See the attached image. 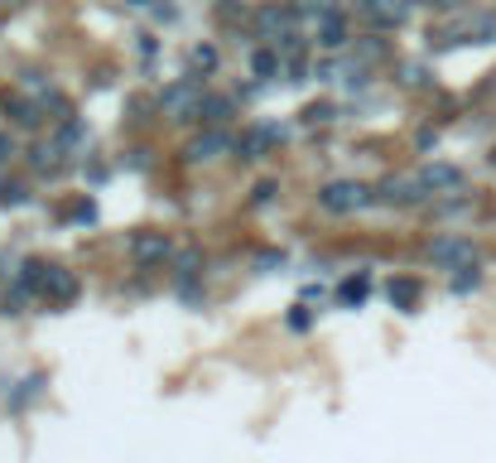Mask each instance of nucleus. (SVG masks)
<instances>
[{
	"mask_svg": "<svg viewBox=\"0 0 496 463\" xmlns=\"http://www.w3.org/2000/svg\"><path fill=\"white\" fill-rule=\"evenodd\" d=\"M337 300H343V304H362L366 300V280H347V285L337 290Z\"/></svg>",
	"mask_w": 496,
	"mask_h": 463,
	"instance_id": "dca6fc26",
	"label": "nucleus"
},
{
	"mask_svg": "<svg viewBox=\"0 0 496 463\" xmlns=\"http://www.w3.org/2000/svg\"><path fill=\"white\" fill-rule=\"evenodd\" d=\"M174 256V242H169L164 232H135L131 236V261L135 265H164Z\"/></svg>",
	"mask_w": 496,
	"mask_h": 463,
	"instance_id": "39448f33",
	"label": "nucleus"
},
{
	"mask_svg": "<svg viewBox=\"0 0 496 463\" xmlns=\"http://www.w3.org/2000/svg\"><path fill=\"white\" fill-rule=\"evenodd\" d=\"M193 68L212 73V68H217V49H212V44H197V49H193Z\"/></svg>",
	"mask_w": 496,
	"mask_h": 463,
	"instance_id": "f3484780",
	"label": "nucleus"
},
{
	"mask_svg": "<svg viewBox=\"0 0 496 463\" xmlns=\"http://www.w3.org/2000/svg\"><path fill=\"white\" fill-rule=\"evenodd\" d=\"M0 5H24V0H0Z\"/></svg>",
	"mask_w": 496,
	"mask_h": 463,
	"instance_id": "412c9836",
	"label": "nucleus"
},
{
	"mask_svg": "<svg viewBox=\"0 0 496 463\" xmlns=\"http://www.w3.org/2000/svg\"><path fill=\"white\" fill-rule=\"evenodd\" d=\"M409 5L415 0H362V15L372 24H381V30H400L409 20Z\"/></svg>",
	"mask_w": 496,
	"mask_h": 463,
	"instance_id": "423d86ee",
	"label": "nucleus"
},
{
	"mask_svg": "<svg viewBox=\"0 0 496 463\" xmlns=\"http://www.w3.org/2000/svg\"><path fill=\"white\" fill-rule=\"evenodd\" d=\"M429 256L438 265H448V271H467V265H477V246L467 242V236H438L429 246Z\"/></svg>",
	"mask_w": 496,
	"mask_h": 463,
	"instance_id": "20e7f679",
	"label": "nucleus"
},
{
	"mask_svg": "<svg viewBox=\"0 0 496 463\" xmlns=\"http://www.w3.org/2000/svg\"><path fill=\"white\" fill-rule=\"evenodd\" d=\"M318 203L328 208V213H362V208L376 203V193L366 184H357V179H337V184L318 189Z\"/></svg>",
	"mask_w": 496,
	"mask_h": 463,
	"instance_id": "f257e3e1",
	"label": "nucleus"
},
{
	"mask_svg": "<svg viewBox=\"0 0 496 463\" xmlns=\"http://www.w3.org/2000/svg\"><path fill=\"white\" fill-rule=\"evenodd\" d=\"M226 150H236V140L222 131V125H207L197 140H188V160H217V154H226Z\"/></svg>",
	"mask_w": 496,
	"mask_h": 463,
	"instance_id": "0eeeda50",
	"label": "nucleus"
},
{
	"mask_svg": "<svg viewBox=\"0 0 496 463\" xmlns=\"http://www.w3.org/2000/svg\"><path fill=\"white\" fill-rule=\"evenodd\" d=\"M415 179H419L424 193H434V189H458V184H463V174L453 170V164H424Z\"/></svg>",
	"mask_w": 496,
	"mask_h": 463,
	"instance_id": "9d476101",
	"label": "nucleus"
},
{
	"mask_svg": "<svg viewBox=\"0 0 496 463\" xmlns=\"http://www.w3.org/2000/svg\"><path fill=\"white\" fill-rule=\"evenodd\" d=\"M314 44H318V49H343V44H347V20H343V15H323V20L314 24Z\"/></svg>",
	"mask_w": 496,
	"mask_h": 463,
	"instance_id": "9b49d317",
	"label": "nucleus"
},
{
	"mask_svg": "<svg viewBox=\"0 0 496 463\" xmlns=\"http://www.w3.org/2000/svg\"><path fill=\"white\" fill-rule=\"evenodd\" d=\"M304 116H308V121H333V106H328V102H318V106H308Z\"/></svg>",
	"mask_w": 496,
	"mask_h": 463,
	"instance_id": "a211bd4d",
	"label": "nucleus"
},
{
	"mask_svg": "<svg viewBox=\"0 0 496 463\" xmlns=\"http://www.w3.org/2000/svg\"><path fill=\"white\" fill-rule=\"evenodd\" d=\"M271 145H280V131H275V125H256V131H246L236 140V154H241V160H261Z\"/></svg>",
	"mask_w": 496,
	"mask_h": 463,
	"instance_id": "1a4fd4ad",
	"label": "nucleus"
},
{
	"mask_svg": "<svg viewBox=\"0 0 496 463\" xmlns=\"http://www.w3.org/2000/svg\"><path fill=\"white\" fill-rule=\"evenodd\" d=\"M197 121H203V125H226V121H232V102H226V97H203Z\"/></svg>",
	"mask_w": 496,
	"mask_h": 463,
	"instance_id": "ddd939ff",
	"label": "nucleus"
},
{
	"mask_svg": "<svg viewBox=\"0 0 496 463\" xmlns=\"http://www.w3.org/2000/svg\"><path fill=\"white\" fill-rule=\"evenodd\" d=\"M203 97H207V92H203V82H197V78H179L174 88H164L160 102H164V111H169L174 121H197Z\"/></svg>",
	"mask_w": 496,
	"mask_h": 463,
	"instance_id": "f03ea898",
	"label": "nucleus"
},
{
	"mask_svg": "<svg viewBox=\"0 0 496 463\" xmlns=\"http://www.w3.org/2000/svg\"><path fill=\"white\" fill-rule=\"evenodd\" d=\"M256 34H261V39H265V44H271V49L289 44V39H294V10L265 5L261 15H256Z\"/></svg>",
	"mask_w": 496,
	"mask_h": 463,
	"instance_id": "7ed1b4c3",
	"label": "nucleus"
},
{
	"mask_svg": "<svg viewBox=\"0 0 496 463\" xmlns=\"http://www.w3.org/2000/svg\"><path fill=\"white\" fill-rule=\"evenodd\" d=\"M477 285V271H473V265H467V271L458 275V280H453V290H473Z\"/></svg>",
	"mask_w": 496,
	"mask_h": 463,
	"instance_id": "6ab92c4d",
	"label": "nucleus"
},
{
	"mask_svg": "<svg viewBox=\"0 0 496 463\" xmlns=\"http://www.w3.org/2000/svg\"><path fill=\"white\" fill-rule=\"evenodd\" d=\"M280 63H285V53H280V49H261L256 59H251L256 78H275V73H280Z\"/></svg>",
	"mask_w": 496,
	"mask_h": 463,
	"instance_id": "2eb2a0df",
	"label": "nucleus"
},
{
	"mask_svg": "<svg viewBox=\"0 0 496 463\" xmlns=\"http://www.w3.org/2000/svg\"><path fill=\"white\" fill-rule=\"evenodd\" d=\"M294 15L299 20H308V24H318L323 15H337V0H294Z\"/></svg>",
	"mask_w": 496,
	"mask_h": 463,
	"instance_id": "f8f14e48",
	"label": "nucleus"
},
{
	"mask_svg": "<svg viewBox=\"0 0 496 463\" xmlns=\"http://www.w3.org/2000/svg\"><path fill=\"white\" fill-rule=\"evenodd\" d=\"M125 5H140V10H145V5H150V0H125Z\"/></svg>",
	"mask_w": 496,
	"mask_h": 463,
	"instance_id": "aec40b11",
	"label": "nucleus"
},
{
	"mask_svg": "<svg viewBox=\"0 0 496 463\" xmlns=\"http://www.w3.org/2000/svg\"><path fill=\"white\" fill-rule=\"evenodd\" d=\"M390 304L395 309H415L419 304V285L415 280H390Z\"/></svg>",
	"mask_w": 496,
	"mask_h": 463,
	"instance_id": "4468645a",
	"label": "nucleus"
},
{
	"mask_svg": "<svg viewBox=\"0 0 496 463\" xmlns=\"http://www.w3.org/2000/svg\"><path fill=\"white\" fill-rule=\"evenodd\" d=\"M39 294H44L49 304H68L78 294V280L63 271V265H49V275H44V285H39Z\"/></svg>",
	"mask_w": 496,
	"mask_h": 463,
	"instance_id": "6e6552de",
	"label": "nucleus"
}]
</instances>
